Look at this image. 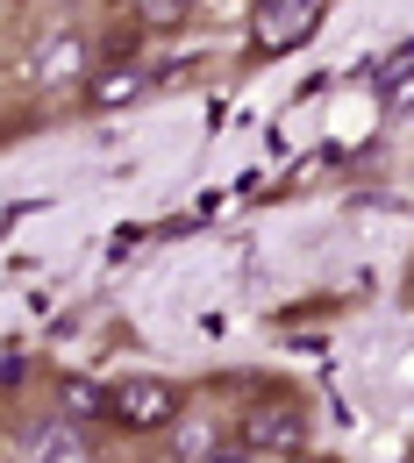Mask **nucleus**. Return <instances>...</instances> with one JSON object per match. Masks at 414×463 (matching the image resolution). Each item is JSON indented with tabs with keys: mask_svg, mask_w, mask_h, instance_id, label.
I'll return each mask as SVG.
<instances>
[{
	"mask_svg": "<svg viewBox=\"0 0 414 463\" xmlns=\"http://www.w3.org/2000/svg\"><path fill=\"white\" fill-rule=\"evenodd\" d=\"M178 413H186V392L172 378H158V371H129V378L108 385V420L121 435H165Z\"/></svg>",
	"mask_w": 414,
	"mask_h": 463,
	"instance_id": "obj_1",
	"label": "nucleus"
},
{
	"mask_svg": "<svg viewBox=\"0 0 414 463\" xmlns=\"http://www.w3.org/2000/svg\"><path fill=\"white\" fill-rule=\"evenodd\" d=\"M229 442H236V457H294L307 442V400H286V392L250 400Z\"/></svg>",
	"mask_w": 414,
	"mask_h": 463,
	"instance_id": "obj_2",
	"label": "nucleus"
},
{
	"mask_svg": "<svg viewBox=\"0 0 414 463\" xmlns=\"http://www.w3.org/2000/svg\"><path fill=\"white\" fill-rule=\"evenodd\" d=\"M329 0H250V51L257 58H286L322 29Z\"/></svg>",
	"mask_w": 414,
	"mask_h": 463,
	"instance_id": "obj_3",
	"label": "nucleus"
},
{
	"mask_svg": "<svg viewBox=\"0 0 414 463\" xmlns=\"http://www.w3.org/2000/svg\"><path fill=\"white\" fill-rule=\"evenodd\" d=\"M93 43H86V29H51V36H36V51H29V79H36V93H72V86H86L93 79Z\"/></svg>",
	"mask_w": 414,
	"mask_h": 463,
	"instance_id": "obj_4",
	"label": "nucleus"
},
{
	"mask_svg": "<svg viewBox=\"0 0 414 463\" xmlns=\"http://www.w3.org/2000/svg\"><path fill=\"white\" fill-rule=\"evenodd\" d=\"M14 463H93V435H86V420L51 413V420H36V428L22 435Z\"/></svg>",
	"mask_w": 414,
	"mask_h": 463,
	"instance_id": "obj_5",
	"label": "nucleus"
},
{
	"mask_svg": "<svg viewBox=\"0 0 414 463\" xmlns=\"http://www.w3.org/2000/svg\"><path fill=\"white\" fill-rule=\"evenodd\" d=\"M143 93H150V64L143 58H101L93 79H86V108L93 115H115V108L143 100Z\"/></svg>",
	"mask_w": 414,
	"mask_h": 463,
	"instance_id": "obj_6",
	"label": "nucleus"
},
{
	"mask_svg": "<svg viewBox=\"0 0 414 463\" xmlns=\"http://www.w3.org/2000/svg\"><path fill=\"white\" fill-rule=\"evenodd\" d=\"M58 413H64V420H108V385H93V378H64Z\"/></svg>",
	"mask_w": 414,
	"mask_h": 463,
	"instance_id": "obj_7",
	"label": "nucleus"
},
{
	"mask_svg": "<svg viewBox=\"0 0 414 463\" xmlns=\"http://www.w3.org/2000/svg\"><path fill=\"white\" fill-rule=\"evenodd\" d=\"M379 100H386V108H408L414 100V43L379 64Z\"/></svg>",
	"mask_w": 414,
	"mask_h": 463,
	"instance_id": "obj_8",
	"label": "nucleus"
},
{
	"mask_svg": "<svg viewBox=\"0 0 414 463\" xmlns=\"http://www.w3.org/2000/svg\"><path fill=\"white\" fill-rule=\"evenodd\" d=\"M193 7L186 0H143V29H172V22H186Z\"/></svg>",
	"mask_w": 414,
	"mask_h": 463,
	"instance_id": "obj_9",
	"label": "nucleus"
},
{
	"mask_svg": "<svg viewBox=\"0 0 414 463\" xmlns=\"http://www.w3.org/2000/svg\"><path fill=\"white\" fill-rule=\"evenodd\" d=\"M186 7H200V0H186Z\"/></svg>",
	"mask_w": 414,
	"mask_h": 463,
	"instance_id": "obj_10",
	"label": "nucleus"
}]
</instances>
